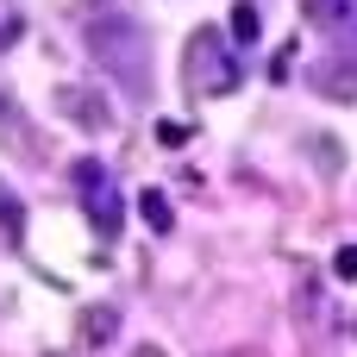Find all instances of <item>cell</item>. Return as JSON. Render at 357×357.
<instances>
[{
  "instance_id": "8992f818",
  "label": "cell",
  "mask_w": 357,
  "mask_h": 357,
  "mask_svg": "<svg viewBox=\"0 0 357 357\" xmlns=\"http://www.w3.org/2000/svg\"><path fill=\"white\" fill-rule=\"evenodd\" d=\"M63 107H75V126H88V132H107V113H100V100H94V94L69 88V94H63Z\"/></svg>"
},
{
  "instance_id": "5b68a950",
  "label": "cell",
  "mask_w": 357,
  "mask_h": 357,
  "mask_svg": "<svg viewBox=\"0 0 357 357\" xmlns=\"http://www.w3.org/2000/svg\"><path fill=\"white\" fill-rule=\"evenodd\" d=\"M264 38V13H257V0H238L232 6V44H257Z\"/></svg>"
},
{
  "instance_id": "3957f363",
  "label": "cell",
  "mask_w": 357,
  "mask_h": 357,
  "mask_svg": "<svg viewBox=\"0 0 357 357\" xmlns=\"http://www.w3.org/2000/svg\"><path fill=\"white\" fill-rule=\"evenodd\" d=\"M188 82H195V94H232V88L245 82L238 50H232V44H220V31H213V25L188 38Z\"/></svg>"
},
{
  "instance_id": "7a4b0ae2",
  "label": "cell",
  "mask_w": 357,
  "mask_h": 357,
  "mask_svg": "<svg viewBox=\"0 0 357 357\" xmlns=\"http://www.w3.org/2000/svg\"><path fill=\"white\" fill-rule=\"evenodd\" d=\"M69 182H75V201H82V213H88L94 238H113V232L126 226V201H119V182H113V169H107L100 157H75Z\"/></svg>"
},
{
  "instance_id": "9c48e42d",
  "label": "cell",
  "mask_w": 357,
  "mask_h": 357,
  "mask_svg": "<svg viewBox=\"0 0 357 357\" xmlns=\"http://www.w3.org/2000/svg\"><path fill=\"white\" fill-rule=\"evenodd\" d=\"M339 63H351V75H357V25L339 31Z\"/></svg>"
},
{
  "instance_id": "277c9868",
  "label": "cell",
  "mask_w": 357,
  "mask_h": 357,
  "mask_svg": "<svg viewBox=\"0 0 357 357\" xmlns=\"http://www.w3.org/2000/svg\"><path fill=\"white\" fill-rule=\"evenodd\" d=\"M307 25H320V31H345V25H357V0H307Z\"/></svg>"
},
{
  "instance_id": "8fae6325",
  "label": "cell",
  "mask_w": 357,
  "mask_h": 357,
  "mask_svg": "<svg viewBox=\"0 0 357 357\" xmlns=\"http://www.w3.org/2000/svg\"><path fill=\"white\" fill-rule=\"evenodd\" d=\"M107 326H113V320H107V307H94V314H88V339H107Z\"/></svg>"
},
{
  "instance_id": "6da1fadb",
  "label": "cell",
  "mask_w": 357,
  "mask_h": 357,
  "mask_svg": "<svg viewBox=\"0 0 357 357\" xmlns=\"http://www.w3.org/2000/svg\"><path fill=\"white\" fill-rule=\"evenodd\" d=\"M82 38H88L94 63L126 82V94L151 88V44H144L132 0H82Z\"/></svg>"
},
{
  "instance_id": "ba28073f",
  "label": "cell",
  "mask_w": 357,
  "mask_h": 357,
  "mask_svg": "<svg viewBox=\"0 0 357 357\" xmlns=\"http://www.w3.org/2000/svg\"><path fill=\"white\" fill-rule=\"evenodd\" d=\"M0 226H6V232H19V226H25V207L6 195V182H0Z\"/></svg>"
},
{
  "instance_id": "30bf717a",
  "label": "cell",
  "mask_w": 357,
  "mask_h": 357,
  "mask_svg": "<svg viewBox=\"0 0 357 357\" xmlns=\"http://www.w3.org/2000/svg\"><path fill=\"white\" fill-rule=\"evenodd\" d=\"M333 270H339V276H357V245H345V251L333 257Z\"/></svg>"
},
{
  "instance_id": "52a82bcc",
  "label": "cell",
  "mask_w": 357,
  "mask_h": 357,
  "mask_svg": "<svg viewBox=\"0 0 357 357\" xmlns=\"http://www.w3.org/2000/svg\"><path fill=\"white\" fill-rule=\"evenodd\" d=\"M138 213H144L151 232H169V201H163V188H144V195H138Z\"/></svg>"
}]
</instances>
